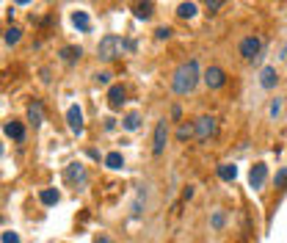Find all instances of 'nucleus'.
<instances>
[{"mask_svg":"<svg viewBox=\"0 0 287 243\" xmlns=\"http://www.w3.org/2000/svg\"><path fill=\"white\" fill-rule=\"evenodd\" d=\"M28 122H30L33 127H42V122H44V108H42V102H39V100L30 102V108H28Z\"/></svg>","mask_w":287,"mask_h":243,"instance_id":"obj_12","label":"nucleus"},{"mask_svg":"<svg viewBox=\"0 0 287 243\" xmlns=\"http://www.w3.org/2000/svg\"><path fill=\"white\" fill-rule=\"evenodd\" d=\"M177 17L193 19V17H196V3H191V0H188V3H179V6H177Z\"/></svg>","mask_w":287,"mask_h":243,"instance_id":"obj_18","label":"nucleus"},{"mask_svg":"<svg viewBox=\"0 0 287 243\" xmlns=\"http://www.w3.org/2000/svg\"><path fill=\"white\" fill-rule=\"evenodd\" d=\"M3 133H6L8 138H14V141H25V127H22V122H17V119L6 122V125H3Z\"/></svg>","mask_w":287,"mask_h":243,"instance_id":"obj_11","label":"nucleus"},{"mask_svg":"<svg viewBox=\"0 0 287 243\" xmlns=\"http://www.w3.org/2000/svg\"><path fill=\"white\" fill-rule=\"evenodd\" d=\"M0 155H3V144H0Z\"/></svg>","mask_w":287,"mask_h":243,"instance_id":"obj_36","label":"nucleus"},{"mask_svg":"<svg viewBox=\"0 0 287 243\" xmlns=\"http://www.w3.org/2000/svg\"><path fill=\"white\" fill-rule=\"evenodd\" d=\"M202 77H204V83H207V89H224L227 86V72L221 66H207V72Z\"/></svg>","mask_w":287,"mask_h":243,"instance_id":"obj_6","label":"nucleus"},{"mask_svg":"<svg viewBox=\"0 0 287 243\" xmlns=\"http://www.w3.org/2000/svg\"><path fill=\"white\" fill-rule=\"evenodd\" d=\"M72 25L86 33V30L91 28V19H89V14H86V11H75V14H72Z\"/></svg>","mask_w":287,"mask_h":243,"instance_id":"obj_15","label":"nucleus"},{"mask_svg":"<svg viewBox=\"0 0 287 243\" xmlns=\"http://www.w3.org/2000/svg\"><path fill=\"white\" fill-rule=\"evenodd\" d=\"M122 127H125L127 133H136L138 127H141V116H138V113H127V116L122 119Z\"/></svg>","mask_w":287,"mask_h":243,"instance_id":"obj_19","label":"nucleus"},{"mask_svg":"<svg viewBox=\"0 0 287 243\" xmlns=\"http://www.w3.org/2000/svg\"><path fill=\"white\" fill-rule=\"evenodd\" d=\"M50 3H53V0H50Z\"/></svg>","mask_w":287,"mask_h":243,"instance_id":"obj_37","label":"nucleus"},{"mask_svg":"<svg viewBox=\"0 0 287 243\" xmlns=\"http://www.w3.org/2000/svg\"><path fill=\"white\" fill-rule=\"evenodd\" d=\"M191 196H193V185H188V188L182 191V199H191Z\"/></svg>","mask_w":287,"mask_h":243,"instance_id":"obj_34","label":"nucleus"},{"mask_svg":"<svg viewBox=\"0 0 287 243\" xmlns=\"http://www.w3.org/2000/svg\"><path fill=\"white\" fill-rule=\"evenodd\" d=\"M119 50H125V42H122L119 36L108 33L100 39V44H97V55H100L102 61H114L116 55H119Z\"/></svg>","mask_w":287,"mask_h":243,"instance_id":"obj_2","label":"nucleus"},{"mask_svg":"<svg viewBox=\"0 0 287 243\" xmlns=\"http://www.w3.org/2000/svg\"><path fill=\"white\" fill-rule=\"evenodd\" d=\"M80 55H83V47H75V44H72V47H64V50H61V61H64V64L78 61Z\"/></svg>","mask_w":287,"mask_h":243,"instance_id":"obj_17","label":"nucleus"},{"mask_svg":"<svg viewBox=\"0 0 287 243\" xmlns=\"http://www.w3.org/2000/svg\"><path fill=\"white\" fill-rule=\"evenodd\" d=\"M166 141H168V125H166V119H160L155 125V136H152V155H163Z\"/></svg>","mask_w":287,"mask_h":243,"instance_id":"obj_5","label":"nucleus"},{"mask_svg":"<svg viewBox=\"0 0 287 243\" xmlns=\"http://www.w3.org/2000/svg\"><path fill=\"white\" fill-rule=\"evenodd\" d=\"M3 243H19L17 232H3Z\"/></svg>","mask_w":287,"mask_h":243,"instance_id":"obj_29","label":"nucleus"},{"mask_svg":"<svg viewBox=\"0 0 287 243\" xmlns=\"http://www.w3.org/2000/svg\"><path fill=\"white\" fill-rule=\"evenodd\" d=\"M108 102H111V108H122V102H125V89H122V86H111V89H108Z\"/></svg>","mask_w":287,"mask_h":243,"instance_id":"obj_13","label":"nucleus"},{"mask_svg":"<svg viewBox=\"0 0 287 243\" xmlns=\"http://www.w3.org/2000/svg\"><path fill=\"white\" fill-rule=\"evenodd\" d=\"M39 199H42V205L53 208V205H58V191H55V188H44L42 194H39Z\"/></svg>","mask_w":287,"mask_h":243,"instance_id":"obj_20","label":"nucleus"},{"mask_svg":"<svg viewBox=\"0 0 287 243\" xmlns=\"http://www.w3.org/2000/svg\"><path fill=\"white\" fill-rule=\"evenodd\" d=\"M274 183H276V188H285L287 185V169H279V172H276Z\"/></svg>","mask_w":287,"mask_h":243,"instance_id":"obj_26","label":"nucleus"},{"mask_svg":"<svg viewBox=\"0 0 287 243\" xmlns=\"http://www.w3.org/2000/svg\"><path fill=\"white\" fill-rule=\"evenodd\" d=\"M136 17L138 19H149L152 17V0H136Z\"/></svg>","mask_w":287,"mask_h":243,"instance_id":"obj_14","label":"nucleus"},{"mask_svg":"<svg viewBox=\"0 0 287 243\" xmlns=\"http://www.w3.org/2000/svg\"><path fill=\"white\" fill-rule=\"evenodd\" d=\"M179 116H182V108L174 105V108H171V119H179Z\"/></svg>","mask_w":287,"mask_h":243,"instance_id":"obj_32","label":"nucleus"},{"mask_svg":"<svg viewBox=\"0 0 287 243\" xmlns=\"http://www.w3.org/2000/svg\"><path fill=\"white\" fill-rule=\"evenodd\" d=\"M64 177H66V183H72V185H86V183H89L86 166H80V163H69L66 172H64Z\"/></svg>","mask_w":287,"mask_h":243,"instance_id":"obj_8","label":"nucleus"},{"mask_svg":"<svg viewBox=\"0 0 287 243\" xmlns=\"http://www.w3.org/2000/svg\"><path fill=\"white\" fill-rule=\"evenodd\" d=\"M19 39H22V30H19L17 25H11V28L6 30V44H17Z\"/></svg>","mask_w":287,"mask_h":243,"instance_id":"obj_23","label":"nucleus"},{"mask_svg":"<svg viewBox=\"0 0 287 243\" xmlns=\"http://www.w3.org/2000/svg\"><path fill=\"white\" fill-rule=\"evenodd\" d=\"M66 125H69V130L75 133V136H83L86 125H83V111H80V105H69V111H66Z\"/></svg>","mask_w":287,"mask_h":243,"instance_id":"obj_7","label":"nucleus"},{"mask_svg":"<svg viewBox=\"0 0 287 243\" xmlns=\"http://www.w3.org/2000/svg\"><path fill=\"white\" fill-rule=\"evenodd\" d=\"M265 180H268V166H265V163H254L249 172V185L254 191H260L265 185Z\"/></svg>","mask_w":287,"mask_h":243,"instance_id":"obj_9","label":"nucleus"},{"mask_svg":"<svg viewBox=\"0 0 287 243\" xmlns=\"http://www.w3.org/2000/svg\"><path fill=\"white\" fill-rule=\"evenodd\" d=\"M114 127H116V119L108 116V119H105V130H114Z\"/></svg>","mask_w":287,"mask_h":243,"instance_id":"obj_33","label":"nucleus"},{"mask_svg":"<svg viewBox=\"0 0 287 243\" xmlns=\"http://www.w3.org/2000/svg\"><path fill=\"white\" fill-rule=\"evenodd\" d=\"M238 53L243 55L246 61H254V58H260V53H263V39L260 36H246L243 42L238 44Z\"/></svg>","mask_w":287,"mask_h":243,"instance_id":"obj_3","label":"nucleus"},{"mask_svg":"<svg viewBox=\"0 0 287 243\" xmlns=\"http://www.w3.org/2000/svg\"><path fill=\"white\" fill-rule=\"evenodd\" d=\"M279 113H282V97H276V100L271 102V108H268V116H271V119H276Z\"/></svg>","mask_w":287,"mask_h":243,"instance_id":"obj_25","label":"nucleus"},{"mask_svg":"<svg viewBox=\"0 0 287 243\" xmlns=\"http://www.w3.org/2000/svg\"><path fill=\"white\" fill-rule=\"evenodd\" d=\"M276 83H279V72H276V66H263V72H260V86L263 89H276Z\"/></svg>","mask_w":287,"mask_h":243,"instance_id":"obj_10","label":"nucleus"},{"mask_svg":"<svg viewBox=\"0 0 287 243\" xmlns=\"http://www.w3.org/2000/svg\"><path fill=\"white\" fill-rule=\"evenodd\" d=\"M155 36L157 39H168V36H171V28H168V25H160V28L155 30Z\"/></svg>","mask_w":287,"mask_h":243,"instance_id":"obj_28","label":"nucleus"},{"mask_svg":"<svg viewBox=\"0 0 287 243\" xmlns=\"http://www.w3.org/2000/svg\"><path fill=\"white\" fill-rule=\"evenodd\" d=\"M14 3H19V6H28L30 0H14Z\"/></svg>","mask_w":287,"mask_h":243,"instance_id":"obj_35","label":"nucleus"},{"mask_svg":"<svg viewBox=\"0 0 287 243\" xmlns=\"http://www.w3.org/2000/svg\"><path fill=\"white\" fill-rule=\"evenodd\" d=\"M97 83H111V72H100V75H97Z\"/></svg>","mask_w":287,"mask_h":243,"instance_id":"obj_31","label":"nucleus"},{"mask_svg":"<svg viewBox=\"0 0 287 243\" xmlns=\"http://www.w3.org/2000/svg\"><path fill=\"white\" fill-rule=\"evenodd\" d=\"M196 136V130H193V125H188V122H182L179 125V130H177V141H188V138H193Z\"/></svg>","mask_w":287,"mask_h":243,"instance_id":"obj_22","label":"nucleus"},{"mask_svg":"<svg viewBox=\"0 0 287 243\" xmlns=\"http://www.w3.org/2000/svg\"><path fill=\"white\" fill-rule=\"evenodd\" d=\"M218 177H221L224 183H232V180L238 177V166H232V163H221V166H218Z\"/></svg>","mask_w":287,"mask_h":243,"instance_id":"obj_16","label":"nucleus"},{"mask_svg":"<svg viewBox=\"0 0 287 243\" xmlns=\"http://www.w3.org/2000/svg\"><path fill=\"white\" fill-rule=\"evenodd\" d=\"M105 166H108V169H122V166H125V158H122V152H108V155H105Z\"/></svg>","mask_w":287,"mask_h":243,"instance_id":"obj_21","label":"nucleus"},{"mask_svg":"<svg viewBox=\"0 0 287 243\" xmlns=\"http://www.w3.org/2000/svg\"><path fill=\"white\" fill-rule=\"evenodd\" d=\"M94 243H116V241H114L111 235H102V232H100V235L94 238Z\"/></svg>","mask_w":287,"mask_h":243,"instance_id":"obj_30","label":"nucleus"},{"mask_svg":"<svg viewBox=\"0 0 287 243\" xmlns=\"http://www.w3.org/2000/svg\"><path fill=\"white\" fill-rule=\"evenodd\" d=\"M199 77H202V72H199V61L196 58L179 64L177 72H174V77H171V91H174V94H179V97L191 94V91L196 89Z\"/></svg>","mask_w":287,"mask_h":243,"instance_id":"obj_1","label":"nucleus"},{"mask_svg":"<svg viewBox=\"0 0 287 243\" xmlns=\"http://www.w3.org/2000/svg\"><path fill=\"white\" fill-rule=\"evenodd\" d=\"M224 221H227V216H224L221 210H215V213H213V219H210V224H213V230H221V227H224Z\"/></svg>","mask_w":287,"mask_h":243,"instance_id":"obj_24","label":"nucleus"},{"mask_svg":"<svg viewBox=\"0 0 287 243\" xmlns=\"http://www.w3.org/2000/svg\"><path fill=\"white\" fill-rule=\"evenodd\" d=\"M193 130H196L199 141H210V138L215 136V130H218V125H215L213 116H199L196 122H193Z\"/></svg>","mask_w":287,"mask_h":243,"instance_id":"obj_4","label":"nucleus"},{"mask_svg":"<svg viewBox=\"0 0 287 243\" xmlns=\"http://www.w3.org/2000/svg\"><path fill=\"white\" fill-rule=\"evenodd\" d=\"M227 0H204V6H207V11H218V8L224 6Z\"/></svg>","mask_w":287,"mask_h":243,"instance_id":"obj_27","label":"nucleus"}]
</instances>
